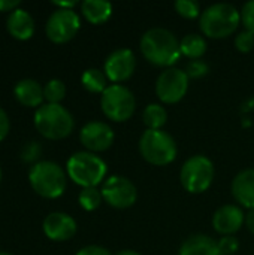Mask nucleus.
I'll return each mask as SVG.
<instances>
[{
  "label": "nucleus",
  "instance_id": "obj_1",
  "mask_svg": "<svg viewBox=\"0 0 254 255\" xmlns=\"http://www.w3.org/2000/svg\"><path fill=\"white\" fill-rule=\"evenodd\" d=\"M139 48L145 60L159 67H174L181 57L180 40L177 36L162 27L147 30L139 42Z\"/></svg>",
  "mask_w": 254,
  "mask_h": 255
},
{
  "label": "nucleus",
  "instance_id": "obj_2",
  "mask_svg": "<svg viewBox=\"0 0 254 255\" xmlns=\"http://www.w3.org/2000/svg\"><path fill=\"white\" fill-rule=\"evenodd\" d=\"M241 22V12L231 3L208 6L199 19L202 33L210 39H225L237 31Z\"/></svg>",
  "mask_w": 254,
  "mask_h": 255
},
{
  "label": "nucleus",
  "instance_id": "obj_3",
  "mask_svg": "<svg viewBox=\"0 0 254 255\" xmlns=\"http://www.w3.org/2000/svg\"><path fill=\"white\" fill-rule=\"evenodd\" d=\"M34 127L46 139L60 140L67 137L75 127L72 114L61 105L45 103L34 112Z\"/></svg>",
  "mask_w": 254,
  "mask_h": 255
},
{
  "label": "nucleus",
  "instance_id": "obj_4",
  "mask_svg": "<svg viewBox=\"0 0 254 255\" xmlns=\"http://www.w3.org/2000/svg\"><path fill=\"white\" fill-rule=\"evenodd\" d=\"M67 176L82 188L97 187L106 176V163L94 152L78 151L66 164Z\"/></svg>",
  "mask_w": 254,
  "mask_h": 255
},
{
  "label": "nucleus",
  "instance_id": "obj_5",
  "mask_svg": "<svg viewBox=\"0 0 254 255\" xmlns=\"http://www.w3.org/2000/svg\"><path fill=\"white\" fill-rule=\"evenodd\" d=\"M31 188L43 199H57L66 190V173L54 161H37L28 172Z\"/></svg>",
  "mask_w": 254,
  "mask_h": 255
},
{
  "label": "nucleus",
  "instance_id": "obj_6",
  "mask_svg": "<svg viewBox=\"0 0 254 255\" xmlns=\"http://www.w3.org/2000/svg\"><path fill=\"white\" fill-rule=\"evenodd\" d=\"M139 152L150 164L168 166L177 158L178 149L169 133L163 130H145L139 139Z\"/></svg>",
  "mask_w": 254,
  "mask_h": 255
},
{
  "label": "nucleus",
  "instance_id": "obj_7",
  "mask_svg": "<svg viewBox=\"0 0 254 255\" xmlns=\"http://www.w3.org/2000/svg\"><path fill=\"white\" fill-rule=\"evenodd\" d=\"M214 175L216 169L213 161L208 157L198 154L184 161L180 173V181L187 193L201 194L211 187Z\"/></svg>",
  "mask_w": 254,
  "mask_h": 255
},
{
  "label": "nucleus",
  "instance_id": "obj_8",
  "mask_svg": "<svg viewBox=\"0 0 254 255\" xmlns=\"http://www.w3.org/2000/svg\"><path fill=\"white\" fill-rule=\"evenodd\" d=\"M100 108L106 118L115 123H124L133 115L136 100L127 87L121 84H112L100 96Z\"/></svg>",
  "mask_w": 254,
  "mask_h": 255
},
{
  "label": "nucleus",
  "instance_id": "obj_9",
  "mask_svg": "<svg viewBox=\"0 0 254 255\" xmlns=\"http://www.w3.org/2000/svg\"><path fill=\"white\" fill-rule=\"evenodd\" d=\"M81 28L79 15L73 9L54 10L45 25L48 39L54 43H66L72 40Z\"/></svg>",
  "mask_w": 254,
  "mask_h": 255
},
{
  "label": "nucleus",
  "instance_id": "obj_10",
  "mask_svg": "<svg viewBox=\"0 0 254 255\" xmlns=\"http://www.w3.org/2000/svg\"><path fill=\"white\" fill-rule=\"evenodd\" d=\"M189 76L178 67L165 69L156 81L157 97L168 105L178 103L189 90Z\"/></svg>",
  "mask_w": 254,
  "mask_h": 255
},
{
  "label": "nucleus",
  "instance_id": "obj_11",
  "mask_svg": "<svg viewBox=\"0 0 254 255\" xmlns=\"http://www.w3.org/2000/svg\"><path fill=\"white\" fill-rule=\"evenodd\" d=\"M103 200L115 209H127L136 203L138 191L133 182L124 176L112 175L102 187Z\"/></svg>",
  "mask_w": 254,
  "mask_h": 255
},
{
  "label": "nucleus",
  "instance_id": "obj_12",
  "mask_svg": "<svg viewBox=\"0 0 254 255\" xmlns=\"http://www.w3.org/2000/svg\"><path fill=\"white\" fill-rule=\"evenodd\" d=\"M136 67V58L133 51L129 48H120L112 51L103 66V72L108 81L114 84H121L133 75Z\"/></svg>",
  "mask_w": 254,
  "mask_h": 255
},
{
  "label": "nucleus",
  "instance_id": "obj_13",
  "mask_svg": "<svg viewBox=\"0 0 254 255\" xmlns=\"http://www.w3.org/2000/svg\"><path fill=\"white\" fill-rule=\"evenodd\" d=\"M114 131L109 124L102 121L87 123L79 131V140L90 152H103L114 143Z\"/></svg>",
  "mask_w": 254,
  "mask_h": 255
},
{
  "label": "nucleus",
  "instance_id": "obj_14",
  "mask_svg": "<svg viewBox=\"0 0 254 255\" xmlns=\"http://www.w3.org/2000/svg\"><path fill=\"white\" fill-rule=\"evenodd\" d=\"M43 233L54 242H64L75 236L76 221L64 212H51L42 224Z\"/></svg>",
  "mask_w": 254,
  "mask_h": 255
},
{
  "label": "nucleus",
  "instance_id": "obj_15",
  "mask_svg": "<svg viewBox=\"0 0 254 255\" xmlns=\"http://www.w3.org/2000/svg\"><path fill=\"white\" fill-rule=\"evenodd\" d=\"M246 223L243 209L237 205H225L219 208L213 217V227L223 236H232Z\"/></svg>",
  "mask_w": 254,
  "mask_h": 255
},
{
  "label": "nucleus",
  "instance_id": "obj_16",
  "mask_svg": "<svg viewBox=\"0 0 254 255\" xmlns=\"http://www.w3.org/2000/svg\"><path fill=\"white\" fill-rule=\"evenodd\" d=\"M6 28L16 40H28L34 33V19L25 9H15L6 18Z\"/></svg>",
  "mask_w": 254,
  "mask_h": 255
},
{
  "label": "nucleus",
  "instance_id": "obj_17",
  "mask_svg": "<svg viewBox=\"0 0 254 255\" xmlns=\"http://www.w3.org/2000/svg\"><path fill=\"white\" fill-rule=\"evenodd\" d=\"M232 196L241 206L254 209V169H246L234 178Z\"/></svg>",
  "mask_w": 254,
  "mask_h": 255
},
{
  "label": "nucleus",
  "instance_id": "obj_18",
  "mask_svg": "<svg viewBox=\"0 0 254 255\" xmlns=\"http://www.w3.org/2000/svg\"><path fill=\"white\" fill-rule=\"evenodd\" d=\"M15 99L27 108H39L43 102V87L31 78L21 79L15 84L13 88Z\"/></svg>",
  "mask_w": 254,
  "mask_h": 255
},
{
  "label": "nucleus",
  "instance_id": "obj_19",
  "mask_svg": "<svg viewBox=\"0 0 254 255\" xmlns=\"http://www.w3.org/2000/svg\"><path fill=\"white\" fill-rule=\"evenodd\" d=\"M178 255H223L219 242L207 235H193L180 247Z\"/></svg>",
  "mask_w": 254,
  "mask_h": 255
},
{
  "label": "nucleus",
  "instance_id": "obj_20",
  "mask_svg": "<svg viewBox=\"0 0 254 255\" xmlns=\"http://www.w3.org/2000/svg\"><path fill=\"white\" fill-rule=\"evenodd\" d=\"M81 12L91 24H103L112 15V4L105 0H85L81 3Z\"/></svg>",
  "mask_w": 254,
  "mask_h": 255
},
{
  "label": "nucleus",
  "instance_id": "obj_21",
  "mask_svg": "<svg viewBox=\"0 0 254 255\" xmlns=\"http://www.w3.org/2000/svg\"><path fill=\"white\" fill-rule=\"evenodd\" d=\"M181 55L190 60H201V57L207 52V40L201 34H187L180 42Z\"/></svg>",
  "mask_w": 254,
  "mask_h": 255
},
{
  "label": "nucleus",
  "instance_id": "obj_22",
  "mask_svg": "<svg viewBox=\"0 0 254 255\" xmlns=\"http://www.w3.org/2000/svg\"><path fill=\"white\" fill-rule=\"evenodd\" d=\"M81 84L88 93H94V94H103V91L109 87L105 72H102L99 69H94V67L87 69V70L82 72Z\"/></svg>",
  "mask_w": 254,
  "mask_h": 255
},
{
  "label": "nucleus",
  "instance_id": "obj_23",
  "mask_svg": "<svg viewBox=\"0 0 254 255\" xmlns=\"http://www.w3.org/2000/svg\"><path fill=\"white\" fill-rule=\"evenodd\" d=\"M144 124L147 126V130H162V127L168 121V112L162 105L150 103L144 111Z\"/></svg>",
  "mask_w": 254,
  "mask_h": 255
},
{
  "label": "nucleus",
  "instance_id": "obj_24",
  "mask_svg": "<svg viewBox=\"0 0 254 255\" xmlns=\"http://www.w3.org/2000/svg\"><path fill=\"white\" fill-rule=\"evenodd\" d=\"M78 202L81 205V208L84 211H96L102 202H103V196H102V191H99L96 187H91V188H82L79 196H78Z\"/></svg>",
  "mask_w": 254,
  "mask_h": 255
},
{
  "label": "nucleus",
  "instance_id": "obj_25",
  "mask_svg": "<svg viewBox=\"0 0 254 255\" xmlns=\"http://www.w3.org/2000/svg\"><path fill=\"white\" fill-rule=\"evenodd\" d=\"M66 96V85L60 79H49L43 87V97L48 103L60 105Z\"/></svg>",
  "mask_w": 254,
  "mask_h": 255
},
{
  "label": "nucleus",
  "instance_id": "obj_26",
  "mask_svg": "<svg viewBox=\"0 0 254 255\" xmlns=\"http://www.w3.org/2000/svg\"><path fill=\"white\" fill-rule=\"evenodd\" d=\"M174 6L177 13L186 19H195L202 13L201 4L196 0H177Z\"/></svg>",
  "mask_w": 254,
  "mask_h": 255
},
{
  "label": "nucleus",
  "instance_id": "obj_27",
  "mask_svg": "<svg viewBox=\"0 0 254 255\" xmlns=\"http://www.w3.org/2000/svg\"><path fill=\"white\" fill-rule=\"evenodd\" d=\"M184 72L189 76V79H199V78H204L205 75H208L210 66L202 60H190L187 63Z\"/></svg>",
  "mask_w": 254,
  "mask_h": 255
},
{
  "label": "nucleus",
  "instance_id": "obj_28",
  "mask_svg": "<svg viewBox=\"0 0 254 255\" xmlns=\"http://www.w3.org/2000/svg\"><path fill=\"white\" fill-rule=\"evenodd\" d=\"M42 154V146L39 142H25V145L21 148V158L24 163H34Z\"/></svg>",
  "mask_w": 254,
  "mask_h": 255
},
{
  "label": "nucleus",
  "instance_id": "obj_29",
  "mask_svg": "<svg viewBox=\"0 0 254 255\" xmlns=\"http://www.w3.org/2000/svg\"><path fill=\"white\" fill-rule=\"evenodd\" d=\"M235 48H237L240 52H244V54H247V52L253 51V48H254L253 33H250V31H247V30H244V31L238 33V34H237V37H235Z\"/></svg>",
  "mask_w": 254,
  "mask_h": 255
},
{
  "label": "nucleus",
  "instance_id": "obj_30",
  "mask_svg": "<svg viewBox=\"0 0 254 255\" xmlns=\"http://www.w3.org/2000/svg\"><path fill=\"white\" fill-rule=\"evenodd\" d=\"M241 22L244 28L254 34V0L247 1L241 9Z\"/></svg>",
  "mask_w": 254,
  "mask_h": 255
},
{
  "label": "nucleus",
  "instance_id": "obj_31",
  "mask_svg": "<svg viewBox=\"0 0 254 255\" xmlns=\"http://www.w3.org/2000/svg\"><path fill=\"white\" fill-rule=\"evenodd\" d=\"M219 247L223 255H232L235 254L240 248V242L235 236H223L219 241Z\"/></svg>",
  "mask_w": 254,
  "mask_h": 255
},
{
  "label": "nucleus",
  "instance_id": "obj_32",
  "mask_svg": "<svg viewBox=\"0 0 254 255\" xmlns=\"http://www.w3.org/2000/svg\"><path fill=\"white\" fill-rule=\"evenodd\" d=\"M76 255H112L109 253V250L103 248V247H99V245H88V247H84L81 248Z\"/></svg>",
  "mask_w": 254,
  "mask_h": 255
},
{
  "label": "nucleus",
  "instance_id": "obj_33",
  "mask_svg": "<svg viewBox=\"0 0 254 255\" xmlns=\"http://www.w3.org/2000/svg\"><path fill=\"white\" fill-rule=\"evenodd\" d=\"M9 128H10L9 117L6 114V111L0 106V142L9 134Z\"/></svg>",
  "mask_w": 254,
  "mask_h": 255
},
{
  "label": "nucleus",
  "instance_id": "obj_34",
  "mask_svg": "<svg viewBox=\"0 0 254 255\" xmlns=\"http://www.w3.org/2000/svg\"><path fill=\"white\" fill-rule=\"evenodd\" d=\"M21 6L19 0H0V12H13Z\"/></svg>",
  "mask_w": 254,
  "mask_h": 255
},
{
  "label": "nucleus",
  "instance_id": "obj_35",
  "mask_svg": "<svg viewBox=\"0 0 254 255\" xmlns=\"http://www.w3.org/2000/svg\"><path fill=\"white\" fill-rule=\"evenodd\" d=\"M246 226H247L249 232L254 235V209H250L249 214L246 215Z\"/></svg>",
  "mask_w": 254,
  "mask_h": 255
},
{
  "label": "nucleus",
  "instance_id": "obj_36",
  "mask_svg": "<svg viewBox=\"0 0 254 255\" xmlns=\"http://www.w3.org/2000/svg\"><path fill=\"white\" fill-rule=\"evenodd\" d=\"M52 4L57 6L58 9H73L76 6V1H73V0H70V1H55L54 0Z\"/></svg>",
  "mask_w": 254,
  "mask_h": 255
},
{
  "label": "nucleus",
  "instance_id": "obj_37",
  "mask_svg": "<svg viewBox=\"0 0 254 255\" xmlns=\"http://www.w3.org/2000/svg\"><path fill=\"white\" fill-rule=\"evenodd\" d=\"M115 255H141V254H139V253H136V251H133V250H123V251L117 253Z\"/></svg>",
  "mask_w": 254,
  "mask_h": 255
},
{
  "label": "nucleus",
  "instance_id": "obj_38",
  "mask_svg": "<svg viewBox=\"0 0 254 255\" xmlns=\"http://www.w3.org/2000/svg\"><path fill=\"white\" fill-rule=\"evenodd\" d=\"M0 255H13V254H9V253H0Z\"/></svg>",
  "mask_w": 254,
  "mask_h": 255
},
{
  "label": "nucleus",
  "instance_id": "obj_39",
  "mask_svg": "<svg viewBox=\"0 0 254 255\" xmlns=\"http://www.w3.org/2000/svg\"><path fill=\"white\" fill-rule=\"evenodd\" d=\"M0 181H1V169H0Z\"/></svg>",
  "mask_w": 254,
  "mask_h": 255
}]
</instances>
